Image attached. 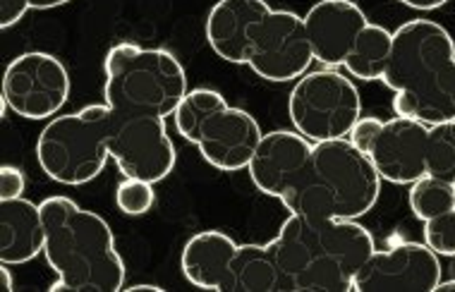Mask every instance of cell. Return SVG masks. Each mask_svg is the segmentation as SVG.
<instances>
[{
	"instance_id": "obj_13",
	"label": "cell",
	"mask_w": 455,
	"mask_h": 292,
	"mask_svg": "<svg viewBox=\"0 0 455 292\" xmlns=\"http://www.w3.org/2000/svg\"><path fill=\"white\" fill-rule=\"evenodd\" d=\"M427 139L429 125L395 115L384 120V127L379 130L367 156L371 158L381 180L391 185H412L427 175Z\"/></svg>"
},
{
	"instance_id": "obj_20",
	"label": "cell",
	"mask_w": 455,
	"mask_h": 292,
	"mask_svg": "<svg viewBox=\"0 0 455 292\" xmlns=\"http://www.w3.org/2000/svg\"><path fill=\"white\" fill-rule=\"evenodd\" d=\"M393 51V32L381 24L369 22L355 41L353 51L347 53L346 67L360 82H377L384 77Z\"/></svg>"
},
{
	"instance_id": "obj_7",
	"label": "cell",
	"mask_w": 455,
	"mask_h": 292,
	"mask_svg": "<svg viewBox=\"0 0 455 292\" xmlns=\"http://www.w3.org/2000/svg\"><path fill=\"white\" fill-rule=\"evenodd\" d=\"M292 127L312 144L346 139L362 118V99L355 82L338 67L307 72L288 96Z\"/></svg>"
},
{
	"instance_id": "obj_9",
	"label": "cell",
	"mask_w": 455,
	"mask_h": 292,
	"mask_svg": "<svg viewBox=\"0 0 455 292\" xmlns=\"http://www.w3.org/2000/svg\"><path fill=\"white\" fill-rule=\"evenodd\" d=\"M315 63L305 17L292 10H271L251 34L247 67L267 82H298Z\"/></svg>"
},
{
	"instance_id": "obj_2",
	"label": "cell",
	"mask_w": 455,
	"mask_h": 292,
	"mask_svg": "<svg viewBox=\"0 0 455 292\" xmlns=\"http://www.w3.org/2000/svg\"><path fill=\"white\" fill-rule=\"evenodd\" d=\"M393 91V111L424 125L455 120V41L434 20H408L393 32L381 77Z\"/></svg>"
},
{
	"instance_id": "obj_19",
	"label": "cell",
	"mask_w": 455,
	"mask_h": 292,
	"mask_svg": "<svg viewBox=\"0 0 455 292\" xmlns=\"http://www.w3.org/2000/svg\"><path fill=\"white\" fill-rule=\"evenodd\" d=\"M233 292H281L271 245H240L233 261Z\"/></svg>"
},
{
	"instance_id": "obj_4",
	"label": "cell",
	"mask_w": 455,
	"mask_h": 292,
	"mask_svg": "<svg viewBox=\"0 0 455 292\" xmlns=\"http://www.w3.org/2000/svg\"><path fill=\"white\" fill-rule=\"evenodd\" d=\"M381 175L371 158L350 139H331L312 146L292 190L283 197V206L309 218L360 221L381 197Z\"/></svg>"
},
{
	"instance_id": "obj_24",
	"label": "cell",
	"mask_w": 455,
	"mask_h": 292,
	"mask_svg": "<svg viewBox=\"0 0 455 292\" xmlns=\"http://www.w3.org/2000/svg\"><path fill=\"white\" fill-rule=\"evenodd\" d=\"M116 204L125 216L149 214L156 204L154 185L147 180H137V178H125L116 190Z\"/></svg>"
},
{
	"instance_id": "obj_30",
	"label": "cell",
	"mask_w": 455,
	"mask_h": 292,
	"mask_svg": "<svg viewBox=\"0 0 455 292\" xmlns=\"http://www.w3.org/2000/svg\"><path fill=\"white\" fill-rule=\"evenodd\" d=\"M0 288H3V292L15 290V278L10 273V264H3V266H0Z\"/></svg>"
},
{
	"instance_id": "obj_14",
	"label": "cell",
	"mask_w": 455,
	"mask_h": 292,
	"mask_svg": "<svg viewBox=\"0 0 455 292\" xmlns=\"http://www.w3.org/2000/svg\"><path fill=\"white\" fill-rule=\"evenodd\" d=\"M315 144L302 137L298 130H271L261 137L259 146L251 156L250 178L254 187L267 197L281 199L292 190L302 168L309 161Z\"/></svg>"
},
{
	"instance_id": "obj_26",
	"label": "cell",
	"mask_w": 455,
	"mask_h": 292,
	"mask_svg": "<svg viewBox=\"0 0 455 292\" xmlns=\"http://www.w3.org/2000/svg\"><path fill=\"white\" fill-rule=\"evenodd\" d=\"M381 127H384V120L374 118V115H364V118H360L357 122H355L353 130H350V135H347V139H350L357 149L369 154V149H371V144H374V139H377Z\"/></svg>"
},
{
	"instance_id": "obj_28",
	"label": "cell",
	"mask_w": 455,
	"mask_h": 292,
	"mask_svg": "<svg viewBox=\"0 0 455 292\" xmlns=\"http://www.w3.org/2000/svg\"><path fill=\"white\" fill-rule=\"evenodd\" d=\"M32 10V0H0V27L10 29Z\"/></svg>"
},
{
	"instance_id": "obj_10",
	"label": "cell",
	"mask_w": 455,
	"mask_h": 292,
	"mask_svg": "<svg viewBox=\"0 0 455 292\" xmlns=\"http://www.w3.org/2000/svg\"><path fill=\"white\" fill-rule=\"evenodd\" d=\"M439 254L422 242L374 249L355 276V292H434L441 283Z\"/></svg>"
},
{
	"instance_id": "obj_6",
	"label": "cell",
	"mask_w": 455,
	"mask_h": 292,
	"mask_svg": "<svg viewBox=\"0 0 455 292\" xmlns=\"http://www.w3.org/2000/svg\"><path fill=\"white\" fill-rule=\"evenodd\" d=\"M118 125V113L108 103L58 115L36 139L39 168L46 178L68 187H82L96 180L108 163L110 139Z\"/></svg>"
},
{
	"instance_id": "obj_5",
	"label": "cell",
	"mask_w": 455,
	"mask_h": 292,
	"mask_svg": "<svg viewBox=\"0 0 455 292\" xmlns=\"http://www.w3.org/2000/svg\"><path fill=\"white\" fill-rule=\"evenodd\" d=\"M103 96L118 118H168L188 94V72L165 48L116 43L103 60Z\"/></svg>"
},
{
	"instance_id": "obj_25",
	"label": "cell",
	"mask_w": 455,
	"mask_h": 292,
	"mask_svg": "<svg viewBox=\"0 0 455 292\" xmlns=\"http://www.w3.org/2000/svg\"><path fill=\"white\" fill-rule=\"evenodd\" d=\"M424 245L434 249L439 256H455V209L424 221Z\"/></svg>"
},
{
	"instance_id": "obj_8",
	"label": "cell",
	"mask_w": 455,
	"mask_h": 292,
	"mask_svg": "<svg viewBox=\"0 0 455 292\" xmlns=\"http://www.w3.org/2000/svg\"><path fill=\"white\" fill-rule=\"evenodd\" d=\"M70 72L44 51L12 58L3 75V101L24 120H48L70 99Z\"/></svg>"
},
{
	"instance_id": "obj_16",
	"label": "cell",
	"mask_w": 455,
	"mask_h": 292,
	"mask_svg": "<svg viewBox=\"0 0 455 292\" xmlns=\"http://www.w3.org/2000/svg\"><path fill=\"white\" fill-rule=\"evenodd\" d=\"M267 0H219L206 17V41L219 58L233 65H247L251 34L271 12Z\"/></svg>"
},
{
	"instance_id": "obj_33",
	"label": "cell",
	"mask_w": 455,
	"mask_h": 292,
	"mask_svg": "<svg viewBox=\"0 0 455 292\" xmlns=\"http://www.w3.org/2000/svg\"><path fill=\"white\" fill-rule=\"evenodd\" d=\"M434 292H455V278L453 280H441Z\"/></svg>"
},
{
	"instance_id": "obj_17",
	"label": "cell",
	"mask_w": 455,
	"mask_h": 292,
	"mask_svg": "<svg viewBox=\"0 0 455 292\" xmlns=\"http://www.w3.org/2000/svg\"><path fill=\"white\" fill-rule=\"evenodd\" d=\"M237 242L220 230H202L185 242L180 254L182 276L202 290L233 292V261Z\"/></svg>"
},
{
	"instance_id": "obj_32",
	"label": "cell",
	"mask_w": 455,
	"mask_h": 292,
	"mask_svg": "<svg viewBox=\"0 0 455 292\" xmlns=\"http://www.w3.org/2000/svg\"><path fill=\"white\" fill-rule=\"evenodd\" d=\"M127 292H164V288H158V285H130V288H125Z\"/></svg>"
},
{
	"instance_id": "obj_11",
	"label": "cell",
	"mask_w": 455,
	"mask_h": 292,
	"mask_svg": "<svg viewBox=\"0 0 455 292\" xmlns=\"http://www.w3.org/2000/svg\"><path fill=\"white\" fill-rule=\"evenodd\" d=\"M110 158L125 178L156 185L173 173L178 151L164 118H120L110 139Z\"/></svg>"
},
{
	"instance_id": "obj_3",
	"label": "cell",
	"mask_w": 455,
	"mask_h": 292,
	"mask_svg": "<svg viewBox=\"0 0 455 292\" xmlns=\"http://www.w3.org/2000/svg\"><path fill=\"white\" fill-rule=\"evenodd\" d=\"M46 225L48 266L55 271L51 292L125 290V261L106 218L82 209L70 197L55 194L41 201Z\"/></svg>"
},
{
	"instance_id": "obj_12",
	"label": "cell",
	"mask_w": 455,
	"mask_h": 292,
	"mask_svg": "<svg viewBox=\"0 0 455 292\" xmlns=\"http://www.w3.org/2000/svg\"><path fill=\"white\" fill-rule=\"evenodd\" d=\"M261 137L264 132L251 113L226 103L199 125L189 144H195L212 168L237 173L250 166Z\"/></svg>"
},
{
	"instance_id": "obj_31",
	"label": "cell",
	"mask_w": 455,
	"mask_h": 292,
	"mask_svg": "<svg viewBox=\"0 0 455 292\" xmlns=\"http://www.w3.org/2000/svg\"><path fill=\"white\" fill-rule=\"evenodd\" d=\"M72 0H32V10H53V8H63Z\"/></svg>"
},
{
	"instance_id": "obj_18",
	"label": "cell",
	"mask_w": 455,
	"mask_h": 292,
	"mask_svg": "<svg viewBox=\"0 0 455 292\" xmlns=\"http://www.w3.org/2000/svg\"><path fill=\"white\" fill-rule=\"evenodd\" d=\"M46 247L41 204L29 199H0V261L10 266L29 264Z\"/></svg>"
},
{
	"instance_id": "obj_29",
	"label": "cell",
	"mask_w": 455,
	"mask_h": 292,
	"mask_svg": "<svg viewBox=\"0 0 455 292\" xmlns=\"http://www.w3.org/2000/svg\"><path fill=\"white\" fill-rule=\"evenodd\" d=\"M398 3L410 10H417V12H434V10L448 5L451 0H398Z\"/></svg>"
},
{
	"instance_id": "obj_27",
	"label": "cell",
	"mask_w": 455,
	"mask_h": 292,
	"mask_svg": "<svg viewBox=\"0 0 455 292\" xmlns=\"http://www.w3.org/2000/svg\"><path fill=\"white\" fill-rule=\"evenodd\" d=\"M27 187V178L17 166H5L0 168V199H17L24 194Z\"/></svg>"
},
{
	"instance_id": "obj_21",
	"label": "cell",
	"mask_w": 455,
	"mask_h": 292,
	"mask_svg": "<svg viewBox=\"0 0 455 292\" xmlns=\"http://www.w3.org/2000/svg\"><path fill=\"white\" fill-rule=\"evenodd\" d=\"M408 204L417 221H432L436 216L455 209V185L424 175L410 185Z\"/></svg>"
},
{
	"instance_id": "obj_22",
	"label": "cell",
	"mask_w": 455,
	"mask_h": 292,
	"mask_svg": "<svg viewBox=\"0 0 455 292\" xmlns=\"http://www.w3.org/2000/svg\"><path fill=\"white\" fill-rule=\"evenodd\" d=\"M226 96L219 94L216 89H192L185 94V99L178 106V111L173 113L175 130L182 139H192L199 125L204 122L213 111H219L220 106H226Z\"/></svg>"
},
{
	"instance_id": "obj_23",
	"label": "cell",
	"mask_w": 455,
	"mask_h": 292,
	"mask_svg": "<svg viewBox=\"0 0 455 292\" xmlns=\"http://www.w3.org/2000/svg\"><path fill=\"white\" fill-rule=\"evenodd\" d=\"M427 175L455 185V120L429 125L427 139Z\"/></svg>"
},
{
	"instance_id": "obj_15",
	"label": "cell",
	"mask_w": 455,
	"mask_h": 292,
	"mask_svg": "<svg viewBox=\"0 0 455 292\" xmlns=\"http://www.w3.org/2000/svg\"><path fill=\"white\" fill-rule=\"evenodd\" d=\"M369 24L364 10L353 0H319L305 15L315 60L322 67H343L360 32Z\"/></svg>"
},
{
	"instance_id": "obj_1",
	"label": "cell",
	"mask_w": 455,
	"mask_h": 292,
	"mask_svg": "<svg viewBox=\"0 0 455 292\" xmlns=\"http://www.w3.org/2000/svg\"><path fill=\"white\" fill-rule=\"evenodd\" d=\"M281 292H353L355 276L377 249L360 221L291 214L268 242Z\"/></svg>"
}]
</instances>
